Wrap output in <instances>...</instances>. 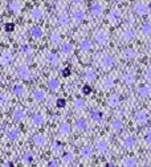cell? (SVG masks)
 Masks as SVG:
<instances>
[{"label": "cell", "instance_id": "7402d4cb", "mask_svg": "<svg viewBox=\"0 0 151 167\" xmlns=\"http://www.w3.org/2000/svg\"><path fill=\"white\" fill-rule=\"evenodd\" d=\"M47 85H48V89H50L52 92H56V90H58V88H60V81L57 80V78H49Z\"/></svg>", "mask_w": 151, "mask_h": 167}, {"label": "cell", "instance_id": "7a4b0ae2", "mask_svg": "<svg viewBox=\"0 0 151 167\" xmlns=\"http://www.w3.org/2000/svg\"><path fill=\"white\" fill-rule=\"evenodd\" d=\"M134 11H135L136 15L144 16V15H147V13H149V5L144 4V3H136Z\"/></svg>", "mask_w": 151, "mask_h": 167}, {"label": "cell", "instance_id": "2e32d148", "mask_svg": "<svg viewBox=\"0 0 151 167\" xmlns=\"http://www.w3.org/2000/svg\"><path fill=\"white\" fill-rule=\"evenodd\" d=\"M96 150L98 152H101V154H105V152L107 151V142L105 139H99L97 141L96 143Z\"/></svg>", "mask_w": 151, "mask_h": 167}, {"label": "cell", "instance_id": "8992f818", "mask_svg": "<svg viewBox=\"0 0 151 167\" xmlns=\"http://www.w3.org/2000/svg\"><path fill=\"white\" fill-rule=\"evenodd\" d=\"M114 64V57L113 56H110V55H102V57H101V65L104 68H109V66H112V65Z\"/></svg>", "mask_w": 151, "mask_h": 167}, {"label": "cell", "instance_id": "74e56055", "mask_svg": "<svg viewBox=\"0 0 151 167\" xmlns=\"http://www.w3.org/2000/svg\"><path fill=\"white\" fill-rule=\"evenodd\" d=\"M21 160L24 165H28V163H31L33 160V152L28 151V152H24V155L21 157Z\"/></svg>", "mask_w": 151, "mask_h": 167}, {"label": "cell", "instance_id": "11a10c76", "mask_svg": "<svg viewBox=\"0 0 151 167\" xmlns=\"http://www.w3.org/2000/svg\"><path fill=\"white\" fill-rule=\"evenodd\" d=\"M3 167H13V163L12 162H4L3 163Z\"/></svg>", "mask_w": 151, "mask_h": 167}, {"label": "cell", "instance_id": "681fc988", "mask_svg": "<svg viewBox=\"0 0 151 167\" xmlns=\"http://www.w3.org/2000/svg\"><path fill=\"white\" fill-rule=\"evenodd\" d=\"M144 143H146V145H151V133L149 131V133H146V134H144Z\"/></svg>", "mask_w": 151, "mask_h": 167}, {"label": "cell", "instance_id": "ffe728a7", "mask_svg": "<svg viewBox=\"0 0 151 167\" xmlns=\"http://www.w3.org/2000/svg\"><path fill=\"white\" fill-rule=\"evenodd\" d=\"M32 141H33V143H35L37 147H42L45 145V137L42 134H40V133H37V134L33 135Z\"/></svg>", "mask_w": 151, "mask_h": 167}, {"label": "cell", "instance_id": "484cf974", "mask_svg": "<svg viewBox=\"0 0 151 167\" xmlns=\"http://www.w3.org/2000/svg\"><path fill=\"white\" fill-rule=\"evenodd\" d=\"M122 37H123L125 41H130V40H133V39L135 37V32H134V29H131V28L125 29L123 33H122Z\"/></svg>", "mask_w": 151, "mask_h": 167}, {"label": "cell", "instance_id": "d6a6232c", "mask_svg": "<svg viewBox=\"0 0 151 167\" xmlns=\"http://www.w3.org/2000/svg\"><path fill=\"white\" fill-rule=\"evenodd\" d=\"M60 50H61L64 55H69L73 50V45L70 44V42H64V44H61V47H60Z\"/></svg>", "mask_w": 151, "mask_h": 167}, {"label": "cell", "instance_id": "6f0895ef", "mask_svg": "<svg viewBox=\"0 0 151 167\" xmlns=\"http://www.w3.org/2000/svg\"><path fill=\"white\" fill-rule=\"evenodd\" d=\"M82 0H72V3H74V4H78V3H81Z\"/></svg>", "mask_w": 151, "mask_h": 167}, {"label": "cell", "instance_id": "ee69618b", "mask_svg": "<svg viewBox=\"0 0 151 167\" xmlns=\"http://www.w3.org/2000/svg\"><path fill=\"white\" fill-rule=\"evenodd\" d=\"M92 118H93V121H94V122H101V121H102V114H101V112H99V110H93Z\"/></svg>", "mask_w": 151, "mask_h": 167}, {"label": "cell", "instance_id": "d590c367", "mask_svg": "<svg viewBox=\"0 0 151 167\" xmlns=\"http://www.w3.org/2000/svg\"><path fill=\"white\" fill-rule=\"evenodd\" d=\"M123 82L127 85H133L135 82V74H134V73H126V74L123 76Z\"/></svg>", "mask_w": 151, "mask_h": 167}, {"label": "cell", "instance_id": "db71d44e", "mask_svg": "<svg viewBox=\"0 0 151 167\" xmlns=\"http://www.w3.org/2000/svg\"><path fill=\"white\" fill-rule=\"evenodd\" d=\"M62 74H64L65 77H66V76H69V74H70V70L68 69V68H65V69L62 70Z\"/></svg>", "mask_w": 151, "mask_h": 167}, {"label": "cell", "instance_id": "603a6c76", "mask_svg": "<svg viewBox=\"0 0 151 167\" xmlns=\"http://www.w3.org/2000/svg\"><path fill=\"white\" fill-rule=\"evenodd\" d=\"M93 47V42L89 40V39H85V40H82L80 42V49L82 50V52H88V50H90Z\"/></svg>", "mask_w": 151, "mask_h": 167}, {"label": "cell", "instance_id": "bcb514c9", "mask_svg": "<svg viewBox=\"0 0 151 167\" xmlns=\"http://www.w3.org/2000/svg\"><path fill=\"white\" fill-rule=\"evenodd\" d=\"M65 105H66V101L64 100V98H57V101H56V106L57 107H65Z\"/></svg>", "mask_w": 151, "mask_h": 167}, {"label": "cell", "instance_id": "5bb4252c", "mask_svg": "<svg viewBox=\"0 0 151 167\" xmlns=\"http://www.w3.org/2000/svg\"><path fill=\"white\" fill-rule=\"evenodd\" d=\"M44 122H45V118H44V115L42 114H39V113H36V114H33L32 115V123L35 126H42L44 125Z\"/></svg>", "mask_w": 151, "mask_h": 167}, {"label": "cell", "instance_id": "44dd1931", "mask_svg": "<svg viewBox=\"0 0 151 167\" xmlns=\"http://www.w3.org/2000/svg\"><path fill=\"white\" fill-rule=\"evenodd\" d=\"M119 104H121V97H119V94H112L109 97V106L112 107H118Z\"/></svg>", "mask_w": 151, "mask_h": 167}, {"label": "cell", "instance_id": "816d5d0a", "mask_svg": "<svg viewBox=\"0 0 151 167\" xmlns=\"http://www.w3.org/2000/svg\"><path fill=\"white\" fill-rule=\"evenodd\" d=\"M47 167H58V163H57V160H50Z\"/></svg>", "mask_w": 151, "mask_h": 167}, {"label": "cell", "instance_id": "4fadbf2b", "mask_svg": "<svg viewBox=\"0 0 151 167\" xmlns=\"http://www.w3.org/2000/svg\"><path fill=\"white\" fill-rule=\"evenodd\" d=\"M12 117H13V120H16V121L24 120L25 118V110L23 109V107H16L12 113Z\"/></svg>", "mask_w": 151, "mask_h": 167}, {"label": "cell", "instance_id": "9c48e42d", "mask_svg": "<svg viewBox=\"0 0 151 167\" xmlns=\"http://www.w3.org/2000/svg\"><path fill=\"white\" fill-rule=\"evenodd\" d=\"M70 131H72V126H70L69 122H62L61 125H60V129H58V133L61 135H69Z\"/></svg>", "mask_w": 151, "mask_h": 167}, {"label": "cell", "instance_id": "94428289", "mask_svg": "<svg viewBox=\"0 0 151 167\" xmlns=\"http://www.w3.org/2000/svg\"><path fill=\"white\" fill-rule=\"evenodd\" d=\"M150 155H151V154H150Z\"/></svg>", "mask_w": 151, "mask_h": 167}, {"label": "cell", "instance_id": "ab89813d", "mask_svg": "<svg viewBox=\"0 0 151 167\" xmlns=\"http://www.w3.org/2000/svg\"><path fill=\"white\" fill-rule=\"evenodd\" d=\"M50 42H52L53 45H58V44H61V35L60 33H52L50 35Z\"/></svg>", "mask_w": 151, "mask_h": 167}, {"label": "cell", "instance_id": "30bf717a", "mask_svg": "<svg viewBox=\"0 0 151 167\" xmlns=\"http://www.w3.org/2000/svg\"><path fill=\"white\" fill-rule=\"evenodd\" d=\"M32 98L36 101V102H41V101L45 100V92H44L42 89H36V90H33Z\"/></svg>", "mask_w": 151, "mask_h": 167}, {"label": "cell", "instance_id": "4316f807", "mask_svg": "<svg viewBox=\"0 0 151 167\" xmlns=\"http://www.w3.org/2000/svg\"><path fill=\"white\" fill-rule=\"evenodd\" d=\"M138 165V159L134 157H129L123 159V167H135Z\"/></svg>", "mask_w": 151, "mask_h": 167}, {"label": "cell", "instance_id": "5b68a950", "mask_svg": "<svg viewBox=\"0 0 151 167\" xmlns=\"http://www.w3.org/2000/svg\"><path fill=\"white\" fill-rule=\"evenodd\" d=\"M102 12H104V7H102L99 3H93L90 5V13L93 16H101Z\"/></svg>", "mask_w": 151, "mask_h": 167}, {"label": "cell", "instance_id": "277c9868", "mask_svg": "<svg viewBox=\"0 0 151 167\" xmlns=\"http://www.w3.org/2000/svg\"><path fill=\"white\" fill-rule=\"evenodd\" d=\"M18 76L23 80H31V70L27 66H20L18 69Z\"/></svg>", "mask_w": 151, "mask_h": 167}, {"label": "cell", "instance_id": "60d3db41", "mask_svg": "<svg viewBox=\"0 0 151 167\" xmlns=\"http://www.w3.org/2000/svg\"><path fill=\"white\" fill-rule=\"evenodd\" d=\"M24 92H25L24 85H21V84H16L15 86H13V93H15L16 96H23V94H24Z\"/></svg>", "mask_w": 151, "mask_h": 167}, {"label": "cell", "instance_id": "8fae6325", "mask_svg": "<svg viewBox=\"0 0 151 167\" xmlns=\"http://www.w3.org/2000/svg\"><path fill=\"white\" fill-rule=\"evenodd\" d=\"M110 129L113 130V131H121L122 129H123V122H122L119 118H114L112 121V123H110Z\"/></svg>", "mask_w": 151, "mask_h": 167}, {"label": "cell", "instance_id": "f35d334b", "mask_svg": "<svg viewBox=\"0 0 151 167\" xmlns=\"http://www.w3.org/2000/svg\"><path fill=\"white\" fill-rule=\"evenodd\" d=\"M73 159H74V157H73V154L70 151H66V152H64V154L61 155V160L64 163H70Z\"/></svg>", "mask_w": 151, "mask_h": 167}, {"label": "cell", "instance_id": "6da1fadb", "mask_svg": "<svg viewBox=\"0 0 151 167\" xmlns=\"http://www.w3.org/2000/svg\"><path fill=\"white\" fill-rule=\"evenodd\" d=\"M135 121L138 125H144V123H147V121H149V114H147L146 110H138V112L135 113Z\"/></svg>", "mask_w": 151, "mask_h": 167}, {"label": "cell", "instance_id": "f5cc1de1", "mask_svg": "<svg viewBox=\"0 0 151 167\" xmlns=\"http://www.w3.org/2000/svg\"><path fill=\"white\" fill-rule=\"evenodd\" d=\"M146 78L147 80H151V66L147 68V70H146Z\"/></svg>", "mask_w": 151, "mask_h": 167}, {"label": "cell", "instance_id": "83f0119b", "mask_svg": "<svg viewBox=\"0 0 151 167\" xmlns=\"http://www.w3.org/2000/svg\"><path fill=\"white\" fill-rule=\"evenodd\" d=\"M84 78L88 81V82H92V81H96V78H97V73L94 72V70L89 69V70H86V72L84 73Z\"/></svg>", "mask_w": 151, "mask_h": 167}, {"label": "cell", "instance_id": "7c38bea8", "mask_svg": "<svg viewBox=\"0 0 151 167\" xmlns=\"http://www.w3.org/2000/svg\"><path fill=\"white\" fill-rule=\"evenodd\" d=\"M13 61V55L11 52H3L1 57H0V63L1 65H8Z\"/></svg>", "mask_w": 151, "mask_h": 167}, {"label": "cell", "instance_id": "d6986e66", "mask_svg": "<svg viewBox=\"0 0 151 167\" xmlns=\"http://www.w3.org/2000/svg\"><path fill=\"white\" fill-rule=\"evenodd\" d=\"M80 155H81L82 158H85V159L90 158L93 155V147L92 146H84L80 150Z\"/></svg>", "mask_w": 151, "mask_h": 167}, {"label": "cell", "instance_id": "91938a15", "mask_svg": "<svg viewBox=\"0 0 151 167\" xmlns=\"http://www.w3.org/2000/svg\"><path fill=\"white\" fill-rule=\"evenodd\" d=\"M150 52H151V44H150Z\"/></svg>", "mask_w": 151, "mask_h": 167}, {"label": "cell", "instance_id": "ba28073f", "mask_svg": "<svg viewBox=\"0 0 151 167\" xmlns=\"http://www.w3.org/2000/svg\"><path fill=\"white\" fill-rule=\"evenodd\" d=\"M138 94H139V97H142V98L150 97L151 96V86H149V85H142V86L138 89Z\"/></svg>", "mask_w": 151, "mask_h": 167}, {"label": "cell", "instance_id": "f6af8a7d", "mask_svg": "<svg viewBox=\"0 0 151 167\" xmlns=\"http://www.w3.org/2000/svg\"><path fill=\"white\" fill-rule=\"evenodd\" d=\"M61 147H62V142H60V141H55V142L52 143L53 151H58V150H61Z\"/></svg>", "mask_w": 151, "mask_h": 167}, {"label": "cell", "instance_id": "7dc6e473", "mask_svg": "<svg viewBox=\"0 0 151 167\" xmlns=\"http://www.w3.org/2000/svg\"><path fill=\"white\" fill-rule=\"evenodd\" d=\"M82 93H84L85 96H89L90 93H92V88H90L89 85H84V86H82Z\"/></svg>", "mask_w": 151, "mask_h": 167}, {"label": "cell", "instance_id": "9a60e30c", "mask_svg": "<svg viewBox=\"0 0 151 167\" xmlns=\"http://www.w3.org/2000/svg\"><path fill=\"white\" fill-rule=\"evenodd\" d=\"M85 18H86V13H85L84 9H74L73 11V19H74V21H84Z\"/></svg>", "mask_w": 151, "mask_h": 167}, {"label": "cell", "instance_id": "680465c9", "mask_svg": "<svg viewBox=\"0 0 151 167\" xmlns=\"http://www.w3.org/2000/svg\"><path fill=\"white\" fill-rule=\"evenodd\" d=\"M56 1H62V0H56Z\"/></svg>", "mask_w": 151, "mask_h": 167}, {"label": "cell", "instance_id": "4dcf8cb0", "mask_svg": "<svg viewBox=\"0 0 151 167\" xmlns=\"http://www.w3.org/2000/svg\"><path fill=\"white\" fill-rule=\"evenodd\" d=\"M135 145H136V141L134 137H126L123 139V146L126 147V149H133Z\"/></svg>", "mask_w": 151, "mask_h": 167}, {"label": "cell", "instance_id": "f546056e", "mask_svg": "<svg viewBox=\"0 0 151 167\" xmlns=\"http://www.w3.org/2000/svg\"><path fill=\"white\" fill-rule=\"evenodd\" d=\"M102 86H104L105 90H110L114 88V80L112 77H105L104 81H102Z\"/></svg>", "mask_w": 151, "mask_h": 167}, {"label": "cell", "instance_id": "7bdbcfd3", "mask_svg": "<svg viewBox=\"0 0 151 167\" xmlns=\"http://www.w3.org/2000/svg\"><path fill=\"white\" fill-rule=\"evenodd\" d=\"M20 52H21V55L28 56V55L32 53V48H31L28 44H24V45H21V48H20Z\"/></svg>", "mask_w": 151, "mask_h": 167}, {"label": "cell", "instance_id": "ac0fdd59", "mask_svg": "<svg viewBox=\"0 0 151 167\" xmlns=\"http://www.w3.org/2000/svg\"><path fill=\"white\" fill-rule=\"evenodd\" d=\"M122 56H123L125 60H133V58L136 57V52L133 48H126V49H123V52H122Z\"/></svg>", "mask_w": 151, "mask_h": 167}, {"label": "cell", "instance_id": "52a82bcc", "mask_svg": "<svg viewBox=\"0 0 151 167\" xmlns=\"http://www.w3.org/2000/svg\"><path fill=\"white\" fill-rule=\"evenodd\" d=\"M94 37H96V41L101 45H105L109 41V35H107L106 32H97Z\"/></svg>", "mask_w": 151, "mask_h": 167}, {"label": "cell", "instance_id": "e0dca14e", "mask_svg": "<svg viewBox=\"0 0 151 167\" xmlns=\"http://www.w3.org/2000/svg\"><path fill=\"white\" fill-rule=\"evenodd\" d=\"M57 21H58V24L61 25V27H69L70 25V18L66 13H61V15L58 16V19H57Z\"/></svg>", "mask_w": 151, "mask_h": 167}, {"label": "cell", "instance_id": "e575fe53", "mask_svg": "<svg viewBox=\"0 0 151 167\" xmlns=\"http://www.w3.org/2000/svg\"><path fill=\"white\" fill-rule=\"evenodd\" d=\"M31 36L37 40V39H40L42 36V29L40 27H33L32 29H31Z\"/></svg>", "mask_w": 151, "mask_h": 167}, {"label": "cell", "instance_id": "f907efd6", "mask_svg": "<svg viewBox=\"0 0 151 167\" xmlns=\"http://www.w3.org/2000/svg\"><path fill=\"white\" fill-rule=\"evenodd\" d=\"M5 102H7V96H5L4 93H1V94H0V104L4 105Z\"/></svg>", "mask_w": 151, "mask_h": 167}, {"label": "cell", "instance_id": "8d00e7d4", "mask_svg": "<svg viewBox=\"0 0 151 167\" xmlns=\"http://www.w3.org/2000/svg\"><path fill=\"white\" fill-rule=\"evenodd\" d=\"M73 106H74L76 110H82L85 107V100H82V98H74V101H73Z\"/></svg>", "mask_w": 151, "mask_h": 167}, {"label": "cell", "instance_id": "9f6ffc18", "mask_svg": "<svg viewBox=\"0 0 151 167\" xmlns=\"http://www.w3.org/2000/svg\"><path fill=\"white\" fill-rule=\"evenodd\" d=\"M105 167H114V165L112 162H109V163H106V166H105Z\"/></svg>", "mask_w": 151, "mask_h": 167}, {"label": "cell", "instance_id": "836d02e7", "mask_svg": "<svg viewBox=\"0 0 151 167\" xmlns=\"http://www.w3.org/2000/svg\"><path fill=\"white\" fill-rule=\"evenodd\" d=\"M47 61L50 65H57L58 64V61H60L58 55H57V53H49V55L47 56Z\"/></svg>", "mask_w": 151, "mask_h": 167}, {"label": "cell", "instance_id": "c3c4849f", "mask_svg": "<svg viewBox=\"0 0 151 167\" xmlns=\"http://www.w3.org/2000/svg\"><path fill=\"white\" fill-rule=\"evenodd\" d=\"M4 28H5L7 32H13V29H15V24H13V23H7Z\"/></svg>", "mask_w": 151, "mask_h": 167}, {"label": "cell", "instance_id": "cb8c5ba5", "mask_svg": "<svg viewBox=\"0 0 151 167\" xmlns=\"http://www.w3.org/2000/svg\"><path fill=\"white\" fill-rule=\"evenodd\" d=\"M74 127H76V130H78V131H85L86 127H88L86 120H85V118H80V120H77Z\"/></svg>", "mask_w": 151, "mask_h": 167}, {"label": "cell", "instance_id": "b9f144b4", "mask_svg": "<svg viewBox=\"0 0 151 167\" xmlns=\"http://www.w3.org/2000/svg\"><path fill=\"white\" fill-rule=\"evenodd\" d=\"M141 32H142V35H144V36H150L151 35V24L150 23H144V24L142 25Z\"/></svg>", "mask_w": 151, "mask_h": 167}, {"label": "cell", "instance_id": "3957f363", "mask_svg": "<svg viewBox=\"0 0 151 167\" xmlns=\"http://www.w3.org/2000/svg\"><path fill=\"white\" fill-rule=\"evenodd\" d=\"M107 19H109L110 23L117 24V23L121 21V12H119L118 9H112L109 12V15H107Z\"/></svg>", "mask_w": 151, "mask_h": 167}, {"label": "cell", "instance_id": "1f68e13d", "mask_svg": "<svg viewBox=\"0 0 151 167\" xmlns=\"http://www.w3.org/2000/svg\"><path fill=\"white\" fill-rule=\"evenodd\" d=\"M19 129H9L7 131V138L9 141H16L19 138Z\"/></svg>", "mask_w": 151, "mask_h": 167}, {"label": "cell", "instance_id": "f1b7e54d", "mask_svg": "<svg viewBox=\"0 0 151 167\" xmlns=\"http://www.w3.org/2000/svg\"><path fill=\"white\" fill-rule=\"evenodd\" d=\"M42 15H44V12H42L41 8H33L32 11H31V18L33 19V20H39V19L42 18Z\"/></svg>", "mask_w": 151, "mask_h": 167}, {"label": "cell", "instance_id": "d4e9b609", "mask_svg": "<svg viewBox=\"0 0 151 167\" xmlns=\"http://www.w3.org/2000/svg\"><path fill=\"white\" fill-rule=\"evenodd\" d=\"M21 8H23V4L19 1V0H12V1L9 3V9L12 11V12L18 13L21 11Z\"/></svg>", "mask_w": 151, "mask_h": 167}]
</instances>
